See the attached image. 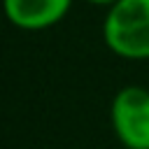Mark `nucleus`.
Masks as SVG:
<instances>
[{
    "label": "nucleus",
    "mask_w": 149,
    "mask_h": 149,
    "mask_svg": "<svg viewBox=\"0 0 149 149\" xmlns=\"http://www.w3.org/2000/svg\"><path fill=\"white\" fill-rule=\"evenodd\" d=\"M102 42L123 61H149V0H116L107 7Z\"/></svg>",
    "instance_id": "obj_1"
},
{
    "label": "nucleus",
    "mask_w": 149,
    "mask_h": 149,
    "mask_svg": "<svg viewBox=\"0 0 149 149\" xmlns=\"http://www.w3.org/2000/svg\"><path fill=\"white\" fill-rule=\"evenodd\" d=\"M109 123L126 149H149V88L128 84L109 105Z\"/></svg>",
    "instance_id": "obj_2"
},
{
    "label": "nucleus",
    "mask_w": 149,
    "mask_h": 149,
    "mask_svg": "<svg viewBox=\"0 0 149 149\" xmlns=\"http://www.w3.org/2000/svg\"><path fill=\"white\" fill-rule=\"evenodd\" d=\"M74 0H2L7 21L28 33L47 30L61 23Z\"/></svg>",
    "instance_id": "obj_3"
},
{
    "label": "nucleus",
    "mask_w": 149,
    "mask_h": 149,
    "mask_svg": "<svg viewBox=\"0 0 149 149\" xmlns=\"http://www.w3.org/2000/svg\"><path fill=\"white\" fill-rule=\"evenodd\" d=\"M81 2H86V5H93V7H112L116 0H81Z\"/></svg>",
    "instance_id": "obj_4"
}]
</instances>
